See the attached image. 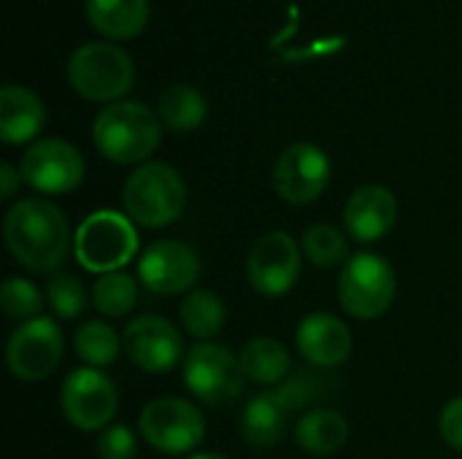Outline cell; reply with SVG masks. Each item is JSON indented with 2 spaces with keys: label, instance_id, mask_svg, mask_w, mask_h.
Segmentation results:
<instances>
[{
  "label": "cell",
  "instance_id": "5",
  "mask_svg": "<svg viewBox=\"0 0 462 459\" xmlns=\"http://www.w3.org/2000/svg\"><path fill=\"white\" fill-rule=\"evenodd\" d=\"M68 81L81 97L111 106L130 92L135 68L114 43H84L68 60Z\"/></svg>",
  "mask_w": 462,
  "mask_h": 459
},
{
  "label": "cell",
  "instance_id": "32",
  "mask_svg": "<svg viewBox=\"0 0 462 459\" xmlns=\"http://www.w3.org/2000/svg\"><path fill=\"white\" fill-rule=\"evenodd\" d=\"M439 430H441V438L455 452H462V398H455L452 403H447V409L441 411V419H439Z\"/></svg>",
  "mask_w": 462,
  "mask_h": 459
},
{
  "label": "cell",
  "instance_id": "20",
  "mask_svg": "<svg viewBox=\"0 0 462 459\" xmlns=\"http://www.w3.org/2000/svg\"><path fill=\"white\" fill-rule=\"evenodd\" d=\"M84 8L92 27L114 41L135 38L149 19L146 0H87Z\"/></svg>",
  "mask_w": 462,
  "mask_h": 459
},
{
  "label": "cell",
  "instance_id": "24",
  "mask_svg": "<svg viewBox=\"0 0 462 459\" xmlns=\"http://www.w3.org/2000/svg\"><path fill=\"white\" fill-rule=\"evenodd\" d=\"M227 322V308L219 295L208 289H195L181 303V325L198 341H211Z\"/></svg>",
  "mask_w": 462,
  "mask_h": 459
},
{
  "label": "cell",
  "instance_id": "19",
  "mask_svg": "<svg viewBox=\"0 0 462 459\" xmlns=\"http://www.w3.org/2000/svg\"><path fill=\"white\" fill-rule=\"evenodd\" d=\"M349 438V422L333 409H314L295 425V444L311 457L336 454Z\"/></svg>",
  "mask_w": 462,
  "mask_h": 459
},
{
  "label": "cell",
  "instance_id": "15",
  "mask_svg": "<svg viewBox=\"0 0 462 459\" xmlns=\"http://www.w3.org/2000/svg\"><path fill=\"white\" fill-rule=\"evenodd\" d=\"M200 279V257L184 241H157L138 260V281L154 295H181Z\"/></svg>",
  "mask_w": 462,
  "mask_h": 459
},
{
  "label": "cell",
  "instance_id": "12",
  "mask_svg": "<svg viewBox=\"0 0 462 459\" xmlns=\"http://www.w3.org/2000/svg\"><path fill=\"white\" fill-rule=\"evenodd\" d=\"M330 184V157L314 143L287 146L273 165V189L290 206L314 203Z\"/></svg>",
  "mask_w": 462,
  "mask_h": 459
},
{
  "label": "cell",
  "instance_id": "16",
  "mask_svg": "<svg viewBox=\"0 0 462 459\" xmlns=\"http://www.w3.org/2000/svg\"><path fill=\"white\" fill-rule=\"evenodd\" d=\"M398 222V200L382 184H365L352 192L344 208L346 235L357 243L382 241Z\"/></svg>",
  "mask_w": 462,
  "mask_h": 459
},
{
  "label": "cell",
  "instance_id": "25",
  "mask_svg": "<svg viewBox=\"0 0 462 459\" xmlns=\"http://www.w3.org/2000/svg\"><path fill=\"white\" fill-rule=\"evenodd\" d=\"M73 349L79 354L81 363H87V368H106L119 357L122 349V338L116 335L114 327H108L106 322H84L76 335H73Z\"/></svg>",
  "mask_w": 462,
  "mask_h": 459
},
{
  "label": "cell",
  "instance_id": "27",
  "mask_svg": "<svg viewBox=\"0 0 462 459\" xmlns=\"http://www.w3.org/2000/svg\"><path fill=\"white\" fill-rule=\"evenodd\" d=\"M303 254L317 268H336L346 262V235L333 225H314L303 233Z\"/></svg>",
  "mask_w": 462,
  "mask_h": 459
},
{
  "label": "cell",
  "instance_id": "23",
  "mask_svg": "<svg viewBox=\"0 0 462 459\" xmlns=\"http://www.w3.org/2000/svg\"><path fill=\"white\" fill-rule=\"evenodd\" d=\"M206 114H208V103H206L203 92L189 84H173L157 100L160 122L176 133L198 130L206 122Z\"/></svg>",
  "mask_w": 462,
  "mask_h": 459
},
{
  "label": "cell",
  "instance_id": "28",
  "mask_svg": "<svg viewBox=\"0 0 462 459\" xmlns=\"http://www.w3.org/2000/svg\"><path fill=\"white\" fill-rule=\"evenodd\" d=\"M0 308L8 319L16 322H30L41 317L43 308V295L41 289L27 281V279H8L0 287Z\"/></svg>",
  "mask_w": 462,
  "mask_h": 459
},
{
  "label": "cell",
  "instance_id": "7",
  "mask_svg": "<svg viewBox=\"0 0 462 459\" xmlns=\"http://www.w3.org/2000/svg\"><path fill=\"white\" fill-rule=\"evenodd\" d=\"M138 430L154 452L181 457L195 454L198 444L206 436V419L189 400L157 398L141 409Z\"/></svg>",
  "mask_w": 462,
  "mask_h": 459
},
{
  "label": "cell",
  "instance_id": "11",
  "mask_svg": "<svg viewBox=\"0 0 462 459\" xmlns=\"http://www.w3.org/2000/svg\"><path fill=\"white\" fill-rule=\"evenodd\" d=\"M62 360V330L54 319L22 322L5 344V365L22 381L49 379Z\"/></svg>",
  "mask_w": 462,
  "mask_h": 459
},
{
  "label": "cell",
  "instance_id": "31",
  "mask_svg": "<svg viewBox=\"0 0 462 459\" xmlns=\"http://www.w3.org/2000/svg\"><path fill=\"white\" fill-rule=\"evenodd\" d=\"M100 459H135L138 457V438L125 425H111L97 438Z\"/></svg>",
  "mask_w": 462,
  "mask_h": 459
},
{
  "label": "cell",
  "instance_id": "8",
  "mask_svg": "<svg viewBox=\"0 0 462 459\" xmlns=\"http://www.w3.org/2000/svg\"><path fill=\"white\" fill-rule=\"evenodd\" d=\"M244 371L238 357L219 344H198L184 357V384L206 406L222 409L241 398Z\"/></svg>",
  "mask_w": 462,
  "mask_h": 459
},
{
  "label": "cell",
  "instance_id": "18",
  "mask_svg": "<svg viewBox=\"0 0 462 459\" xmlns=\"http://www.w3.org/2000/svg\"><path fill=\"white\" fill-rule=\"evenodd\" d=\"M46 122V108L27 87L5 84L0 89V138L8 146L32 141Z\"/></svg>",
  "mask_w": 462,
  "mask_h": 459
},
{
  "label": "cell",
  "instance_id": "10",
  "mask_svg": "<svg viewBox=\"0 0 462 459\" xmlns=\"http://www.w3.org/2000/svg\"><path fill=\"white\" fill-rule=\"evenodd\" d=\"M19 173L22 181L41 195H65L81 187L87 165L73 143L62 138H41L22 154Z\"/></svg>",
  "mask_w": 462,
  "mask_h": 459
},
{
  "label": "cell",
  "instance_id": "29",
  "mask_svg": "<svg viewBox=\"0 0 462 459\" xmlns=\"http://www.w3.org/2000/svg\"><path fill=\"white\" fill-rule=\"evenodd\" d=\"M46 303L60 319H76V317H81V311L87 306V295L76 276L54 273L46 284Z\"/></svg>",
  "mask_w": 462,
  "mask_h": 459
},
{
  "label": "cell",
  "instance_id": "9",
  "mask_svg": "<svg viewBox=\"0 0 462 459\" xmlns=\"http://www.w3.org/2000/svg\"><path fill=\"white\" fill-rule=\"evenodd\" d=\"M60 409L81 433H103L119 409L114 381L97 368H76L60 387Z\"/></svg>",
  "mask_w": 462,
  "mask_h": 459
},
{
  "label": "cell",
  "instance_id": "21",
  "mask_svg": "<svg viewBox=\"0 0 462 459\" xmlns=\"http://www.w3.org/2000/svg\"><path fill=\"white\" fill-rule=\"evenodd\" d=\"M287 427V409L276 400V395L260 392L254 395L241 414V436L246 444L257 446V449H268L276 446L284 436Z\"/></svg>",
  "mask_w": 462,
  "mask_h": 459
},
{
  "label": "cell",
  "instance_id": "22",
  "mask_svg": "<svg viewBox=\"0 0 462 459\" xmlns=\"http://www.w3.org/2000/svg\"><path fill=\"white\" fill-rule=\"evenodd\" d=\"M241 371L249 381L263 384V387H276L282 384L290 371H292V360L290 352L276 341V338H252L241 354H238Z\"/></svg>",
  "mask_w": 462,
  "mask_h": 459
},
{
  "label": "cell",
  "instance_id": "34",
  "mask_svg": "<svg viewBox=\"0 0 462 459\" xmlns=\"http://www.w3.org/2000/svg\"><path fill=\"white\" fill-rule=\"evenodd\" d=\"M187 459H230V457H225V454H217V452H195V454H189Z\"/></svg>",
  "mask_w": 462,
  "mask_h": 459
},
{
  "label": "cell",
  "instance_id": "4",
  "mask_svg": "<svg viewBox=\"0 0 462 459\" xmlns=\"http://www.w3.org/2000/svg\"><path fill=\"white\" fill-rule=\"evenodd\" d=\"M135 252L138 233L127 214L95 211L79 225L73 235V254L79 265L97 276L122 271L135 257Z\"/></svg>",
  "mask_w": 462,
  "mask_h": 459
},
{
  "label": "cell",
  "instance_id": "6",
  "mask_svg": "<svg viewBox=\"0 0 462 459\" xmlns=\"http://www.w3.org/2000/svg\"><path fill=\"white\" fill-rule=\"evenodd\" d=\"M395 271L393 265L374 252L355 254L338 276V303L341 308L363 322L379 319L390 311L395 300Z\"/></svg>",
  "mask_w": 462,
  "mask_h": 459
},
{
  "label": "cell",
  "instance_id": "2",
  "mask_svg": "<svg viewBox=\"0 0 462 459\" xmlns=\"http://www.w3.org/2000/svg\"><path fill=\"white\" fill-rule=\"evenodd\" d=\"M160 116H154L143 103L119 100L95 116L92 141L106 160L116 165H138L146 162L160 146Z\"/></svg>",
  "mask_w": 462,
  "mask_h": 459
},
{
  "label": "cell",
  "instance_id": "1",
  "mask_svg": "<svg viewBox=\"0 0 462 459\" xmlns=\"http://www.w3.org/2000/svg\"><path fill=\"white\" fill-rule=\"evenodd\" d=\"M3 235L14 260L32 273H54L73 246L65 214L43 197L14 203L5 214Z\"/></svg>",
  "mask_w": 462,
  "mask_h": 459
},
{
  "label": "cell",
  "instance_id": "13",
  "mask_svg": "<svg viewBox=\"0 0 462 459\" xmlns=\"http://www.w3.org/2000/svg\"><path fill=\"white\" fill-rule=\"evenodd\" d=\"M246 279L252 289L265 298L287 295L300 279V246L290 233H268L263 235L246 260Z\"/></svg>",
  "mask_w": 462,
  "mask_h": 459
},
{
  "label": "cell",
  "instance_id": "17",
  "mask_svg": "<svg viewBox=\"0 0 462 459\" xmlns=\"http://www.w3.org/2000/svg\"><path fill=\"white\" fill-rule=\"evenodd\" d=\"M295 346L311 368L333 371L352 354V333L338 317L317 311L298 325Z\"/></svg>",
  "mask_w": 462,
  "mask_h": 459
},
{
  "label": "cell",
  "instance_id": "3",
  "mask_svg": "<svg viewBox=\"0 0 462 459\" xmlns=\"http://www.w3.org/2000/svg\"><path fill=\"white\" fill-rule=\"evenodd\" d=\"M125 214L149 230L173 225L187 206V184L168 162L138 165L122 187Z\"/></svg>",
  "mask_w": 462,
  "mask_h": 459
},
{
  "label": "cell",
  "instance_id": "26",
  "mask_svg": "<svg viewBox=\"0 0 462 459\" xmlns=\"http://www.w3.org/2000/svg\"><path fill=\"white\" fill-rule=\"evenodd\" d=\"M89 300H92L95 311H100L103 317H111V319L125 317L138 303V281L125 271L106 273L95 281Z\"/></svg>",
  "mask_w": 462,
  "mask_h": 459
},
{
  "label": "cell",
  "instance_id": "30",
  "mask_svg": "<svg viewBox=\"0 0 462 459\" xmlns=\"http://www.w3.org/2000/svg\"><path fill=\"white\" fill-rule=\"evenodd\" d=\"M273 395H276V400L287 409V414L290 411H298V409H303V406H311L317 398H322V392H325V384L317 379V376H311V373H303V376H287L276 390H271Z\"/></svg>",
  "mask_w": 462,
  "mask_h": 459
},
{
  "label": "cell",
  "instance_id": "33",
  "mask_svg": "<svg viewBox=\"0 0 462 459\" xmlns=\"http://www.w3.org/2000/svg\"><path fill=\"white\" fill-rule=\"evenodd\" d=\"M19 181H22V173L14 168V165H3L0 168V184H3V197H14V192H16V187H19Z\"/></svg>",
  "mask_w": 462,
  "mask_h": 459
},
{
  "label": "cell",
  "instance_id": "14",
  "mask_svg": "<svg viewBox=\"0 0 462 459\" xmlns=\"http://www.w3.org/2000/svg\"><path fill=\"white\" fill-rule=\"evenodd\" d=\"M122 349L127 352L130 363L146 373H168L181 363V357H187L181 333L157 314L130 319L122 333Z\"/></svg>",
  "mask_w": 462,
  "mask_h": 459
}]
</instances>
